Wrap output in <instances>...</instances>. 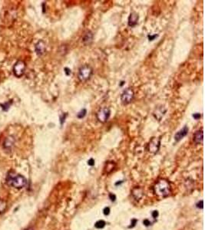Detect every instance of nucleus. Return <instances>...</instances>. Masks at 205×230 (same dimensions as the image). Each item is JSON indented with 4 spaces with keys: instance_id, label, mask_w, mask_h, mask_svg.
Returning a JSON list of instances; mask_svg holds the SVG:
<instances>
[{
    "instance_id": "obj_25",
    "label": "nucleus",
    "mask_w": 205,
    "mask_h": 230,
    "mask_svg": "<svg viewBox=\"0 0 205 230\" xmlns=\"http://www.w3.org/2000/svg\"><path fill=\"white\" fill-rule=\"evenodd\" d=\"M152 216H153L154 218H157V217L158 216V212H157V211H154V212L152 213Z\"/></svg>"
},
{
    "instance_id": "obj_27",
    "label": "nucleus",
    "mask_w": 205,
    "mask_h": 230,
    "mask_svg": "<svg viewBox=\"0 0 205 230\" xmlns=\"http://www.w3.org/2000/svg\"><path fill=\"white\" fill-rule=\"evenodd\" d=\"M193 117H194L195 119H198V118H200V114H197V113H196V114H193Z\"/></svg>"
},
{
    "instance_id": "obj_16",
    "label": "nucleus",
    "mask_w": 205,
    "mask_h": 230,
    "mask_svg": "<svg viewBox=\"0 0 205 230\" xmlns=\"http://www.w3.org/2000/svg\"><path fill=\"white\" fill-rule=\"evenodd\" d=\"M114 168H115V163L114 162H109L106 164L105 170L108 173H111L114 170Z\"/></svg>"
},
{
    "instance_id": "obj_21",
    "label": "nucleus",
    "mask_w": 205,
    "mask_h": 230,
    "mask_svg": "<svg viewBox=\"0 0 205 230\" xmlns=\"http://www.w3.org/2000/svg\"><path fill=\"white\" fill-rule=\"evenodd\" d=\"M88 164L89 166H93L94 164V160L93 159H90L88 161Z\"/></svg>"
},
{
    "instance_id": "obj_2",
    "label": "nucleus",
    "mask_w": 205,
    "mask_h": 230,
    "mask_svg": "<svg viewBox=\"0 0 205 230\" xmlns=\"http://www.w3.org/2000/svg\"><path fill=\"white\" fill-rule=\"evenodd\" d=\"M6 182L9 186H13L16 189L23 188L27 184V180L23 176L19 174H15V173L12 172L8 174Z\"/></svg>"
},
{
    "instance_id": "obj_10",
    "label": "nucleus",
    "mask_w": 205,
    "mask_h": 230,
    "mask_svg": "<svg viewBox=\"0 0 205 230\" xmlns=\"http://www.w3.org/2000/svg\"><path fill=\"white\" fill-rule=\"evenodd\" d=\"M165 113H166V108L164 106H161L160 108L155 109V111L154 112V116L156 119L161 120V119L164 116Z\"/></svg>"
},
{
    "instance_id": "obj_8",
    "label": "nucleus",
    "mask_w": 205,
    "mask_h": 230,
    "mask_svg": "<svg viewBox=\"0 0 205 230\" xmlns=\"http://www.w3.org/2000/svg\"><path fill=\"white\" fill-rule=\"evenodd\" d=\"M187 133H188V127L187 126H185V127H184L181 130H179L178 132L175 134V140L177 142L180 141L181 140H182L187 134Z\"/></svg>"
},
{
    "instance_id": "obj_6",
    "label": "nucleus",
    "mask_w": 205,
    "mask_h": 230,
    "mask_svg": "<svg viewBox=\"0 0 205 230\" xmlns=\"http://www.w3.org/2000/svg\"><path fill=\"white\" fill-rule=\"evenodd\" d=\"M161 141L157 137H152L148 144V151L151 153H157L160 149Z\"/></svg>"
},
{
    "instance_id": "obj_1",
    "label": "nucleus",
    "mask_w": 205,
    "mask_h": 230,
    "mask_svg": "<svg viewBox=\"0 0 205 230\" xmlns=\"http://www.w3.org/2000/svg\"><path fill=\"white\" fill-rule=\"evenodd\" d=\"M154 192L159 197L167 196L170 193V183L164 179H161L157 180V182L154 186Z\"/></svg>"
},
{
    "instance_id": "obj_26",
    "label": "nucleus",
    "mask_w": 205,
    "mask_h": 230,
    "mask_svg": "<svg viewBox=\"0 0 205 230\" xmlns=\"http://www.w3.org/2000/svg\"><path fill=\"white\" fill-rule=\"evenodd\" d=\"M144 222V224H145V225H147V226H148V225H149L151 224L150 221H148V219H145V220H144V222Z\"/></svg>"
},
{
    "instance_id": "obj_13",
    "label": "nucleus",
    "mask_w": 205,
    "mask_h": 230,
    "mask_svg": "<svg viewBox=\"0 0 205 230\" xmlns=\"http://www.w3.org/2000/svg\"><path fill=\"white\" fill-rule=\"evenodd\" d=\"M132 195L137 200H139L140 199H141V197L143 196V191L141 188L135 187L132 190Z\"/></svg>"
},
{
    "instance_id": "obj_7",
    "label": "nucleus",
    "mask_w": 205,
    "mask_h": 230,
    "mask_svg": "<svg viewBox=\"0 0 205 230\" xmlns=\"http://www.w3.org/2000/svg\"><path fill=\"white\" fill-rule=\"evenodd\" d=\"M25 64L22 61H17L13 67V72L16 77L22 76L25 73Z\"/></svg>"
},
{
    "instance_id": "obj_5",
    "label": "nucleus",
    "mask_w": 205,
    "mask_h": 230,
    "mask_svg": "<svg viewBox=\"0 0 205 230\" xmlns=\"http://www.w3.org/2000/svg\"><path fill=\"white\" fill-rule=\"evenodd\" d=\"M111 115V111L108 108H101L96 114L97 119L101 123H105L108 120Z\"/></svg>"
},
{
    "instance_id": "obj_19",
    "label": "nucleus",
    "mask_w": 205,
    "mask_h": 230,
    "mask_svg": "<svg viewBox=\"0 0 205 230\" xmlns=\"http://www.w3.org/2000/svg\"><path fill=\"white\" fill-rule=\"evenodd\" d=\"M86 114V110L85 109H82L80 112H78V114H77V117L78 118H83Z\"/></svg>"
},
{
    "instance_id": "obj_9",
    "label": "nucleus",
    "mask_w": 205,
    "mask_h": 230,
    "mask_svg": "<svg viewBox=\"0 0 205 230\" xmlns=\"http://www.w3.org/2000/svg\"><path fill=\"white\" fill-rule=\"evenodd\" d=\"M138 19H139V16H138V14H137L136 12H131L130 14L129 18H128V25L130 27L135 26L137 24H138Z\"/></svg>"
},
{
    "instance_id": "obj_12",
    "label": "nucleus",
    "mask_w": 205,
    "mask_h": 230,
    "mask_svg": "<svg viewBox=\"0 0 205 230\" xmlns=\"http://www.w3.org/2000/svg\"><path fill=\"white\" fill-rule=\"evenodd\" d=\"M45 51V44L42 41H39L36 45V51L39 55H42Z\"/></svg>"
},
{
    "instance_id": "obj_23",
    "label": "nucleus",
    "mask_w": 205,
    "mask_h": 230,
    "mask_svg": "<svg viewBox=\"0 0 205 230\" xmlns=\"http://www.w3.org/2000/svg\"><path fill=\"white\" fill-rule=\"evenodd\" d=\"M65 72L66 73V75H69L70 74H71V70L69 69V68H65Z\"/></svg>"
},
{
    "instance_id": "obj_11",
    "label": "nucleus",
    "mask_w": 205,
    "mask_h": 230,
    "mask_svg": "<svg viewBox=\"0 0 205 230\" xmlns=\"http://www.w3.org/2000/svg\"><path fill=\"white\" fill-rule=\"evenodd\" d=\"M194 142L196 144H203V130H197L194 135Z\"/></svg>"
},
{
    "instance_id": "obj_22",
    "label": "nucleus",
    "mask_w": 205,
    "mask_h": 230,
    "mask_svg": "<svg viewBox=\"0 0 205 230\" xmlns=\"http://www.w3.org/2000/svg\"><path fill=\"white\" fill-rule=\"evenodd\" d=\"M109 213H110V209H109V207L105 208V209H104V214H105V215H108Z\"/></svg>"
},
{
    "instance_id": "obj_14",
    "label": "nucleus",
    "mask_w": 205,
    "mask_h": 230,
    "mask_svg": "<svg viewBox=\"0 0 205 230\" xmlns=\"http://www.w3.org/2000/svg\"><path fill=\"white\" fill-rule=\"evenodd\" d=\"M13 137H8L5 143H4V147L6 149H8V150H11L13 144H14V139H12Z\"/></svg>"
},
{
    "instance_id": "obj_3",
    "label": "nucleus",
    "mask_w": 205,
    "mask_h": 230,
    "mask_svg": "<svg viewBox=\"0 0 205 230\" xmlns=\"http://www.w3.org/2000/svg\"><path fill=\"white\" fill-rule=\"evenodd\" d=\"M92 73H93V69L91 68V66H89L88 64L83 65L82 67H81L79 68V71H78V77L79 81L82 82L88 81L91 78Z\"/></svg>"
},
{
    "instance_id": "obj_20",
    "label": "nucleus",
    "mask_w": 205,
    "mask_h": 230,
    "mask_svg": "<svg viewBox=\"0 0 205 230\" xmlns=\"http://www.w3.org/2000/svg\"><path fill=\"white\" fill-rule=\"evenodd\" d=\"M109 198L111 199V200H112V201H115V200H116V196H115V195H114V194L111 193V194L109 195Z\"/></svg>"
},
{
    "instance_id": "obj_4",
    "label": "nucleus",
    "mask_w": 205,
    "mask_h": 230,
    "mask_svg": "<svg viewBox=\"0 0 205 230\" xmlns=\"http://www.w3.org/2000/svg\"><path fill=\"white\" fill-rule=\"evenodd\" d=\"M134 93L131 88L125 89L122 92L121 96V100L122 104L124 105H127L130 103H131L134 99Z\"/></svg>"
},
{
    "instance_id": "obj_28",
    "label": "nucleus",
    "mask_w": 205,
    "mask_h": 230,
    "mask_svg": "<svg viewBox=\"0 0 205 230\" xmlns=\"http://www.w3.org/2000/svg\"><path fill=\"white\" fill-rule=\"evenodd\" d=\"M156 37H157V36H156V35H154V36H148V39H149V40H150V41H152V40H153L154 38H156Z\"/></svg>"
},
{
    "instance_id": "obj_17",
    "label": "nucleus",
    "mask_w": 205,
    "mask_h": 230,
    "mask_svg": "<svg viewBox=\"0 0 205 230\" xmlns=\"http://www.w3.org/2000/svg\"><path fill=\"white\" fill-rule=\"evenodd\" d=\"M6 206H7L6 203L3 200H0V214L3 213L6 211Z\"/></svg>"
},
{
    "instance_id": "obj_24",
    "label": "nucleus",
    "mask_w": 205,
    "mask_h": 230,
    "mask_svg": "<svg viewBox=\"0 0 205 230\" xmlns=\"http://www.w3.org/2000/svg\"><path fill=\"white\" fill-rule=\"evenodd\" d=\"M203 201L201 200V201H200V203H197V207H200V209H203Z\"/></svg>"
},
{
    "instance_id": "obj_18",
    "label": "nucleus",
    "mask_w": 205,
    "mask_h": 230,
    "mask_svg": "<svg viewBox=\"0 0 205 230\" xmlns=\"http://www.w3.org/2000/svg\"><path fill=\"white\" fill-rule=\"evenodd\" d=\"M105 225V221H103V220H99V221H98V222L95 223V225H94L95 228H102Z\"/></svg>"
},
{
    "instance_id": "obj_15",
    "label": "nucleus",
    "mask_w": 205,
    "mask_h": 230,
    "mask_svg": "<svg viewBox=\"0 0 205 230\" xmlns=\"http://www.w3.org/2000/svg\"><path fill=\"white\" fill-rule=\"evenodd\" d=\"M92 38H93L92 33L91 31H88L87 33L85 35V37L83 39V42L86 44H89L92 41Z\"/></svg>"
}]
</instances>
